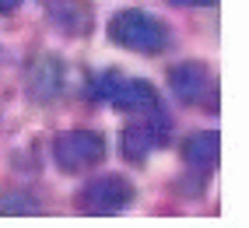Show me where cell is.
I'll return each mask as SVG.
<instances>
[{
    "label": "cell",
    "instance_id": "cell-6",
    "mask_svg": "<svg viewBox=\"0 0 249 228\" xmlns=\"http://www.w3.org/2000/svg\"><path fill=\"white\" fill-rule=\"evenodd\" d=\"M169 85L186 105H218V85L204 63H176L169 70Z\"/></svg>",
    "mask_w": 249,
    "mask_h": 228
},
{
    "label": "cell",
    "instance_id": "cell-4",
    "mask_svg": "<svg viewBox=\"0 0 249 228\" xmlns=\"http://www.w3.org/2000/svg\"><path fill=\"white\" fill-rule=\"evenodd\" d=\"M53 158L63 172L95 169L106 158V137L95 134V130H63L53 140Z\"/></svg>",
    "mask_w": 249,
    "mask_h": 228
},
{
    "label": "cell",
    "instance_id": "cell-10",
    "mask_svg": "<svg viewBox=\"0 0 249 228\" xmlns=\"http://www.w3.org/2000/svg\"><path fill=\"white\" fill-rule=\"evenodd\" d=\"M172 4H179V7H211L214 0H172Z\"/></svg>",
    "mask_w": 249,
    "mask_h": 228
},
{
    "label": "cell",
    "instance_id": "cell-3",
    "mask_svg": "<svg viewBox=\"0 0 249 228\" xmlns=\"http://www.w3.org/2000/svg\"><path fill=\"white\" fill-rule=\"evenodd\" d=\"M169 116H165V109L155 105L147 112H137V120L130 123L123 130V158L134 161V165H141V161H147V155L165 148V140H169Z\"/></svg>",
    "mask_w": 249,
    "mask_h": 228
},
{
    "label": "cell",
    "instance_id": "cell-11",
    "mask_svg": "<svg viewBox=\"0 0 249 228\" xmlns=\"http://www.w3.org/2000/svg\"><path fill=\"white\" fill-rule=\"evenodd\" d=\"M18 4H21V0H0V14H7V11H14Z\"/></svg>",
    "mask_w": 249,
    "mask_h": 228
},
{
    "label": "cell",
    "instance_id": "cell-7",
    "mask_svg": "<svg viewBox=\"0 0 249 228\" xmlns=\"http://www.w3.org/2000/svg\"><path fill=\"white\" fill-rule=\"evenodd\" d=\"M46 14L63 35H88L91 32V11L85 0H46Z\"/></svg>",
    "mask_w": 249,
    "mask_h": 228
},
{
    "label": "cell",
    "instance_id": "cell-8",
    "mask_svg": "<svg viewBox=\"0 0 249 228\" xmlns=\"http://www.w3.org/2000/svg\"><path fill=\"white\" fill-rule=\"evenodd\" d=\"M60 85H63V70H60V63L53 56H39L36 63H32V70H28V91H32V99H39V102L56 99Z\"/></svg>",
    "mask_w": 249,
    "mask_h": 228
},
{
    "label": "cell",
    "instance_id": "cell-1",
    "mask_svg": "<svg viewBox=\"0 0 249 228\" xmlns=\"http://www.w3.org/2000/svg\"><path fill=\"white\" fill-rule=\"evenodd\" d=\"M109 39L130 53H161L169 46V28L147 11L126 7L109 18Z\"/></svg>",
    "mask_w": 249,
    "mask_h": 228
},
{
    "label": "cell",
    "instance_id": "cell-5",
    "mask_svg": "<svg viewBox=\"0 0 249 228\" xmlns=\"http://www.w3.org/2000/svg\"><path fill=\"white\" fill-rule=\"evenodd\" d=\"M137 190L126 175H98L81 190V210L85 214H95V218H109V214H120L134 204Z\"/></svg>",
    "mask_w": 249,
    "mask_h": 228
},
{
    "label": "cell",
    "instance_id": "cell-2",
    "mask_svg": "<svg viewBox=\"0 0 249 228\" xmlns=\"http://www.w3.org/2000/svg\"><path fill=\"white\" fill-rule=\"evenodd\" d=\"M95 99H102L109 102L112 109H120V112H147V109H155L161 105L158 102V91L147 85L144 77H123V74H102V77H95V88H91Z\"/></svg>",
    "mask_w": 249,
    "mask_h": 228
},
{
    "label": "cell",
    "instance_id": "cell-9",
    "mask_svg": "<svg viewBox=\"0 0 249 228\" xmlns=\"http://www.w3.org/2000/svg\"><path fill=\"white\" fill-rule=\"evenodd\" d=\"M182 161L196 172H211L218 165V134H193L182 144Z\"/></svg>",
    "mask_w": 249,
    "mask_h": 228
}]
</instances>
